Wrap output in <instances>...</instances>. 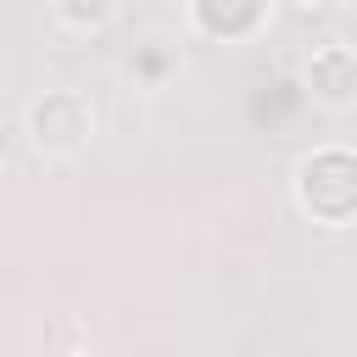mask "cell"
I'll list each match as a JSON object with an SVG mask.
<instances>
[{
    "label": "cell",
    "mask_w": 357,
    "mask_h": 357,
    "mask_svg": "<svg viewBox=\"0 0 357 357\" xmlns=\"http://www.w3.org/2000/svg\"><path fill=\"white\" fill-rule=\"evenodd\" d=\"M28 128H33V139H39V145H50V151H73V145H84V139H89L95 117H89V106H84V95H78V89H50L45 100H33Z\"/></svg>",
    "instance_id": "obj_1"
},
{
    "label": "cell",
    "mask_w": 357,
    "mask_h": 357,
    "mask_svg": "<svg viewBox=\"0 0 357 357\" xmlns=\"http://www.w3.org/2000/svg\"><path fill=\"white\" fill-rule=\"evenodd\" d=\"M307 73H312V89H324L329 100H346L357 89V56L346 45H318L312 61H307Z\"/></svg>",
    "instance_id": "obj_2"
},
{
    "label": "cell",
    "mask_w": 357,
    "mask_h": 357,
    "mask_svg": "<svg viewBox=\"0 0 357 357\" xmlns=\"http://www.w3.org/2000/svg\"><path fill=\"white\" fill-rule=\"evenodd\" d=\"M290 6V17H301V22H318L324 11H329V0H284Z\"/></svg>",
    "instance_id": "obj_3"
}]
</instances>
